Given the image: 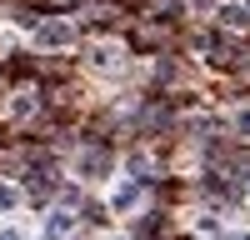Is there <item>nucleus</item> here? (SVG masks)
I'll return each mask as SVG.
<instances>
[{
  "mask_svg": "<svg viewBox=\"0 0 250 240\" xmlns=\"http://www.w3.org/2000/svg\"><path fill=\"white\" fill-rule=\"evenodd\" d=\"M40 40H45V45H65L70 30H65V25H45V30H40Z\"/></svg>",
  "mask_w": 250,
  "mask_h": 240,
  "instance_id": "f257e3e1",
  "label": "nucleus"
},
{
  "mask_svg": "<svg viewBox=\"0 0 250 240\" xmlns=\"http://www.w3.org/2000/svg\"><path fill=\"white\" fill-rule=\"evenodd\" d=\"M240 130H245V135H250V115H240Z\"/></svg>",
  "mask_w": 250,
  "mask_h": 240,
  "instance_id": "f03ea898",
  "label": "nucleus"
},
{
  "mask_svg": "<svg viewBox=\"0 0 250 240\" xmlns=\"http://www.w3.org/2000/svg\"><path fill=\"white\" fill-rule=\"evenodd\" d=\"M5 240H15V235H5Z\"/></svg>",
  "mask_w": 250,
  "mask_h": 240,
  "instance_id": "7ed1b4c3",
  "label": "nucleus"
}]
</instances>
